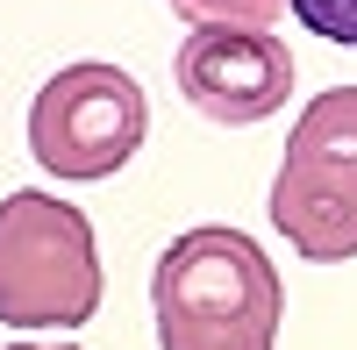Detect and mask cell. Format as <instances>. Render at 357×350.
I'll return each mask as SVG.
<instances>
[{
  "instance_id": "cell-6",
  "label": "cell",
  "mask_w": 357,
  "mask_h": 350,
  "mask_svg": "<svg viewBox=\"0 0 357 350\" xmlns=\"http://www.w3.org/2000/svg\"><path fill=\"white\" fill-rule=\"evenodd\" d=\"M172 15L193 29H272L286 22V0H172Z\"/></svg>"
},
{
  "instance_id": "cell-8",
  "label": "cell",
  "mask_w": 357,
  "mask_h": 350,
  "mask_svg": "<svg viewBox=\"0 0 357 350\" xmlns=\"http://www.w3.org/2000/svg\"><path fill=\"white\" fill-rule=\"evenodd\" d=\"M8 350H79V343H8Z\"/></svg>"
},
{
  "instance_id": "cell-1",
  "label": "cell",
  "mask_w": 357,
  "mask_h": 350,
  "mask_svg": "<svg viewBox=\"0 0 357 350\" xmlns=\"http://www.w3.org/2000/svg\"><path fill=\"white\" fill-rule=\"evenodd\" d=\"M286 286L243 229H186L151 272L158 350H272Z\"/></svg>"
},
{
  "instance_id": "cell-3",
  "label": "cell",
  "mask_w": 357,
  "mask_h": 350,
  "mask_svg": "<svg viewBox=\"0 0 357 350\" xmlns=\"http://www.w3.org/2000/svg\"><path fill=\"white\" fill-rule=\"evenodd\" d=\"M272 229L307 265L357 257V86H329L301 107L272 179Z\"/></svg>"
},
{
  "instance_id": "cell-2",
  "label": "cell",
  "mask_w": 357,
  "mask_h": 350,
  "mask_svg": "<svg viewBox=\"0 0 357 350\" xmlns=\"http://www.w3.org/2000/svg\"><path fill=\"white\" fill-rule=\"evenodd\" d=\"M100 314V243L86 208L57 193L0 200V322L8 329H86Z\"/></svg>"
},
{
  "instance_id": "cell-5",
  "label": "cell",
  "mask_w": 357,
  "mask_h": 350,
  "mask_svg": "<svg viewBox=\"0 0 357 350\" xmlns=\"http://www.w3.org/2000/svg\"><path fill=\"white\" fill-rule=\"evenodd\" d=\"M172 79L186 107H200L207 122L243 129L279 114L293 93V50L272 36V29H193L172 57Z\"/></svg>"
},
{
  "instance_id": "cell-7",
  "label": "cell",
  "mask_w": 357,
  "mask_h": 350,
  "mask_svg": "<svg viewBox=\"0 0 357 350\" xmlns=\"http://www.w3.org/2000/svg\"><path fill=\"white\" fill-rule=\"evenodd\" d=\"M293 22H307L321 43H357V0H286Z\"/></svg>"
},
{
  "instance_id": "cell-4",
  "label": "cell",
  "mask_w": 357,
  "mask_h": 350,
  "mask_svg": "<svg viewBox=\"0 0 357 350\" xmlns=\"http://www.w3.org/2000/svg\"><path fill=\"white\" fill-rule=\"evenodd\" d=\"M151 136V100L122 65H65L36 86L29 100V158L65 186L114 179Z\"/></svg>"
}]
</instances>
